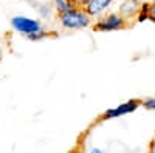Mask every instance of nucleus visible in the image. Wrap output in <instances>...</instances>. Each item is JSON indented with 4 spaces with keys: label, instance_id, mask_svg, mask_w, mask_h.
I'll use <instances>...</instances> for the list:
<instances>
[{
    "label": "nucleus",
    "instance_id": "1",
    "mask_svg": "<svg viewBox=\"0 0 155 153\" xmlns=\"http://www.w3.org/2000/svg\"><path fill=\"white\" fill-rule=\"evenodd\" d=\"M58 22L65 30H82L92 25V17L87 14L84 8H73L67 12L58 14Z\"/></svg>",
    "mask_w": 155,
    "mask_h": 153
},
{
    "label": "nucleus",
    "instance_id": "2",
    "mask_svg": "<svg viewBox=\"0 0 155 153\" xmlns=\"http://www.w3.org/2000/svg\"><path fill=\"white\" fill-rule=\"evenodd\" d=\"M127 27V20L120 14V12H109V14L99 17L93 23V30L99 33H110V31H118Z\"/></svg>",
    "mask_w": 155,
    "mask_h": 153
},
{
    "label": "nucleus",
    "instance_id": "3",
    "mask_svg": "<svg viewBox=\"0 0 155 153\" xmlns=\"http://www.w3.org/2000/svg\"><path fill=\"white\" fill-rule=\"evenodd\" d=\"M11 27L14 28L19 34L30 36L39 30H42V23L37 19H31L27 16H14L11 19Z\"/></svg>",
    "mask_w": 155,
    "mask_h": 153
},
{
    "label": "nucleus",
    "instance_id": "4",
    "mask_svg": "<svg viewBox=\"0 0 155 153\" xmlns=\"http://www.w3.org/2000/svg\"><path fill=\"white\" fill-rule=\"evenodd\" d=\"M140 105H141V100H140V99L127 100V102H124V104H121V105H118V107H115V108H110V110L104 111V113H102V116H101V121L123 116V114H127V113H130V111L137 110Z\"/></svg>",
    "mask_w": 155,
    "mask_h": 153
},
{
    "label": "nucleus",
    "instance_id": "5",
    "mask_svg": "<svg viewBox=\"0 0 155 153\" xmlns=\"http://www.w3.org/2000/svg\"><path fill=\"white\" fill-rule=\"evenodd\" d=\"M113 3V0H90V2L84 6L85 12L90 17H99L109 9V6Z\"/></svg>",
    "mask_w": 155,
    "mask_h": 153
},
{
    "label": "nucleus",
    "instance_id": "6",
    "mask_svg": "<svg viewBox=\"0 0 155 153\" xmlns=\"http://www.w3.org/2000/svg\"><path fill=\"white\" fill-rule=\"evenodd\" d=\"M141 8V3L138 0H124L120 6V14L127 20V19H132V17H137L138 11Z\"/></svg>",
    "mask_w": 155,
    "mask_h": 153
},
{
    "label": "nucleus",
    "instance_id": "7",
    "mask_svg": "<svg viewBox=\"0 0 155 153\" xmlns=\"http://www.w3.org/2000/svg\"><path fill=\"white\" fill-rule=\"evenodd\" d=\"M53 8L56 9L58 14H62V12H67V11L73 9L74 6L70 3V0H54Z\"/></svg>",
    "mask_w": 155,
    "mask_h": 153
},
{
    "label": "nucleus",
    "instance_id": "8",
    "mask_svg": "<svg viewBox=\"0 0 155 153\" xmlns=\"http://www.w3.org/2000/svg\"><path fill=\"white\" fill-rule=\"evenodd\" d=\"M147 20V3H141V8L137 14V22H144Z\"/></svg>",
    "mask_w": 155,
    "mask_h": 153
},
{
    "label": "nucleus",
    "instance_id": "9",
    "mask_svg": "<svg viewBox=\"0 0 155 153\" xmlns=\"http://www.w3.org/2000/svg\"><path fill=\"white\" fill-rule=\"evenodd\" d=\"M48 36V33L45 31V30H39V31H36V33H33V34H30V36H27L30 40H34V42H37V40H42V39H45V37Z\"/></svg>",
    "mask_w": 155,
    "mask_h": 153
},
{
    "label": "nucleus",
    "instance_id": "10",
    "mask_svg": "<svg viewBox=\"0 0 155 153\" xmlns=\"http://www.w3.org/2000/svg\"><path fill=\"white\" fill-rule=\"evenodd\" d=\"M147 20L155 23V0L147 3Z\"/></svg>",
    "mask_w": 155,
    "mask_h": 153
},
{
    "label": "nucleus",
    "instance_id": "11",
    "mask_svg": "<svg viewBox=\"0 0 155 153\" xmlns=\"http://www.w3.org/2000/svg\"><path fill=\"white\" fill-rule=\"evenodd\" d=\"M141 107L155 111V97H149V99H146V100H141Z\"/></svg>",
    "mask_w": 155,
    "mask_h": 153
},
{
    "label": "nucleus",
    "instance_id": "12",
    "mask_svg": "<svg viewBox=\"0 0 155 153\" xmlns=\"http://www.w3.org/2000/svg\"><path fill=\"white\" fill-rule=\"evenodd\" d=\"M90 0H70V3L74 6V8H84Z\"/></svg>",
    "mask_w": 155,
    "mask_h": 153
},
{
    "label": "nucleus",
    "instance_id": "13",
    "mask_svg": "<svg viewBox=\"0 0 155 153\" xmlns=\"http://www.w3.org/2000/svg\"><path fill=\"white\" fill-rule=\"evenodd\" d=\"M147 153H155V139L150 142V147H149V151Z\"/></svg>",
    "mask_w": 155,
    "mask_h": 153
},
{
    "label": "nucleus",
    "instance_id": "14",
    "mask_svg": "<svg viewBox=\"0 0 155 153\" xmlns=\"http://www.w3.org/2000/svg\"><path fill=\"white\" fill-rule=\"evenodd\" d=\"M90 153H104V151H102L101 148H93V150L90 151Z\"/></svg>",
    "mask_w": 155,
    "mask_h": 153
},
{
    "label": "nucleus",
    "instance_id": "15",
    "mask_svg": "<svg viewBox=\"0 0 155 153\" xmlns=\"http://www.w3.org/2000/svg\"><path fill=\"white\" fill-rule=\"evenodd\" d=\"M70 153H79V151H78V150H73V151H70Z\"/></svg>",
    "mask_w": 155,
    "mask_h": 153
}]
</instances>
